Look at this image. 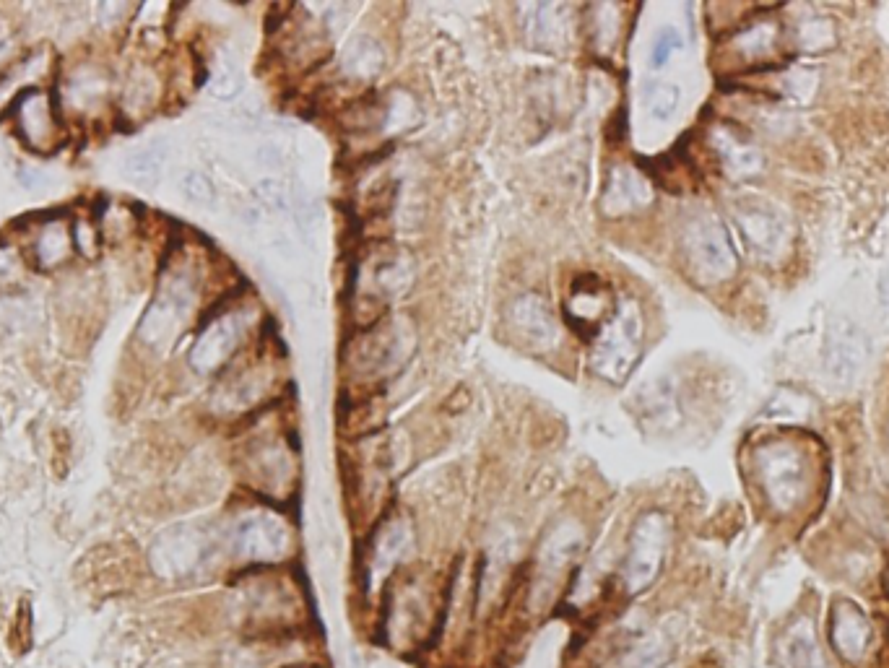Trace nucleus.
Segmentation results:
<instances>
[{
    "label": "nucleus",
    "mask_w": 889,
    "mask_h": 668,
    "mask_svg": "<svg viewBox=\"0 0 889 668\" xmlns=\"http://www.w3.org/2000/svg\"><path fill=\"white\" fill-rule=\"evenodd\" d=\"M567 26H570L567 8H562L559 3L554 6L539 3L536 8H531V16H528V37L541 50H562V45L570 39Z\"/></svg>",
    "instance_id": "obj_18"
},
{
    "label": "nucleus",
    "mask_w": 889,
    "mask_h": 668,
    "mask_svg": "<svg viewBox=\"0 0 889 668\" xmlns=\"http://www.w3.org/2000/svg\"><path fill=\"white\" fill-rule=\"evenodd\" d=\"M679 47H682V37H679L674 29H663V32L658 34L656 45H653V52H650V63L666 65Z\"/></svg>",
    "instance_id": "obj_28"
},
{
    "label": "nucleus",
    "mask_w": 889,
    "mask_h": 668,
    "mask_svg": "<svg viewBox=\"0 0 889 668\" xmlns=\"http://www.w3.org/2000/svg\"><path fill=\"white\" fill-rule=\"evenodd\" d=\"M68 250H71V240H68V232L58 224H52V227L45 229V234L39 237V245H37V253L39 260H42V266L52 268L63 263L68 258Z\"/></svg>",
    "instance_id": "obj_25"
},
{
    "label": "nucleus",
    "mask_w": 889,
    "mask_h": 668,
    "mask_svg": "<svg viewBox=\"0 0 889 668\" xmlns=\"http://www.w3.org/2000/svg\"><path fill=\"white\" fill-rule=\"evenodd\" d=\"M734 221L741 240L754 255L775 260L791 245V224L786 214L762 198H744L734 206Z\"/></svg>",
    "instance_id": "obj_5"
},
{
    "label": "nucleus",
    "mask_w": 889,
    "mask_h": 668,
    "mask_svg": "<svg viewBox=\"0 0 889 668\" xmlns=\"http://www.w3.org/2000/svg\"><path fill=\"white\" fill-rule=\"evenodd\" d=\"M765 414L786 424L809 422L814 414V398L801 393L799 388H780L765 409Z\"/></svg>",
    "instance_id": "obj_20"
},
{
    "label": "nucleus",
    "mask_w": 889,
    "mask_h": 668,
    "mask_svg": "<svg viewBox=\"0 0 889 668\" xmlns=\"http://www.w3.org/2000/svg\"><path fill=\"white\" fill-rule=\"evenodd\" d=\"M780 658L786 668H827L817 637H814L812 622L799 619L788 627L783 645H780Z\"/></svg>",
    "instance_id": "obj_19"
},
{
    "label": "nucleus",
    "mask_w": 889,
    "mask_h": 668,
    "mask_svg": "<svg viewBox=\"0 0 889 668\" xmlns=\"http://www.w3.org/2000/svg\"><path fill=\"white\" fill-rule=\"evenodd\" d=\"M380 63H383V55L372 42H357L346 55L349 71H354L357 76H372V73H377Z\"/></svg>",
    "instance_id": "obj_26"
},
{
    "label": "nucleus",
    "mask_w": 889,
    "mask_h": 668,
    "mask_svg": "<svg viewBox=\"0 0 889 668\" xmlns=\"http://www.w3.org/2000/svg\"><path fill=\"white\" fill-rule=\"evenodd\" d=\"M289 528L271 513H253L234 528V552L250 562H276L289 552Z\"/></svg>",
    "instance_id": "obj_8"
},
{
    "label": "nucleus",
    "mask_w": 889,
    "mask_h": 668,
    "mask_svg": "<svg viewBox=\"0 0 889 668\" xmlns=\"http://www.w3.org/2000/svg\"><path fill=\"white\" fill-rule=\"evenodd\" d=\"M510 323H513L515 333L531 349L544 351L557 344L559 333L552 310L536 294H528V297H520L518 302H513V307H510Z\"/></svg>",
    "instance_id": "obj_15"
},
{
    "label": "nucleus",
    "mask_w": 889,
    "mask_h": 668,
    "mask_svg": "<svg viewBox=\"0 0 889 668\" xmlns=\"http://www.w3.org/2000/svg\"><path fill=\"white\" fill-rule=\"evenodd\" d=\"M190 307H193V286H190L188 279L177 276L164 286L159 297L154 299V305L146 312V318L141 323L143 341L146 344H167V341H172V336H177V331L188 318Z\"/></svg>",
    "instance_id": "obj_9"
},
{
    "label": "nucleus",
    "mask_w": 889,
    "mask_h": 668,
    "mask_svg": "<svg viewBox=\"0 0 889 668\" xmlns=\"http://www.w3.org/2000/svg\"><path fill=\"white\" fill-rule=\"evenodd\" d=\"M640 351H643V312L635 299H624L614 318L606 320L604 328L593 338V370L609 383H624L635 370Z\"/></svg>",
    "instance_id": "obj_1"
},
{
    "label": "nucleus",
    "mask_w": 889,
    "mask_h": 668,
    "mask_svg": "<svg viewBox=\"0 0 889 668\" xmlns=\"http://www.w3.org/2000/svg\"><path fill=\"white\" fill-rule=\"evenodd\" d=\"M645 110L656 120H669L679 107V89L671 84H650L643 91Z\"/></svg>",
    "instance_id": "obj_24"
},
{
    "label": "nucleus",
    "mask_w": 889,
    "mask_h": 668,
    "mask_svg": "<svg viewBox=\"0 0 889 668\" xmlns=\"http://www.w3.org/2000/svg\"><path fill=\"white\" fill-rule=\"evenodd\" d=\"M182 188H185V193H188L190 201H195V203H211V201H214V190H211V182H208L203 175H198V172H193V175L185 177V185H182Z\"/></svg>",
    "instance_id": "obj_29"
},
{
    "label": "nucleus",
    "mask_w": 889,
    "mask_h": 668,
    "mask_svg": "<svg viewBox=\"0 0 889 668\" xmlns=\"http://www.w3.org/2000/svg\"><path fill=\"white\" fill-rule=\"evenodd\" d=\"M713 149L721 159L723 169L736 180L757 177L765 169V156L734 125H721L713 130Z\"/></svg>",
    "instance_id": "obj_14"
},
{
    "label": "nucleus",
    "mask_w": 889,
    "mask_h": 668,
    "mask_svg": "<svg viewBox=\"0 0 889 668\" xmlns=\"http://www.w3.org/2000/svg\"><path fill=\"white\" fill-rule=\"evenodd\" d=\"M682 250L689 263V271L695 273L702 284H718L731 279L739 268L734 242L728 237V229L713 214H700L684 224Z\"/></svg>",
    "instance_id": "obj_3"
},
{
    "label": "nucleus",
    "mask_w": 889,
    "mask_h": 668,
    "mask_svg": "<svg viewBox=\"0 0 889 668\" xmlns=\"http://www.w3.org/2000/svg\"><path fill=\"white\" fill-rule=\"evenodd\" d=\"M606 312H609V289L596 276H583L575 281L570 299H567V320H572L578 331H583L585 325V331L596 338L598 331L604 328Z\"/></svg>",
    "instance_id": "obj_16"
},
{
    "label": "nucleus",
    "mask_w": 889,
    "mask_h": 668,
    "mask_svg": "<svg viewBox=\"0 0 889 668\" xmlns=\"http://www.w3.org/2000/svg\"><path fill=\"white\" fill-rule=\"evenodd\" d=\"M871 640V627L864 609L853 601H835L830 609V643L845 661H861Z\"/></svg>",
    "instance_id": "obj_12"
},
{
    "label": "nucleus",
    "mask_w": 889,
    "mask_h": 668,
    "mask_svg": "<svg viewBox=\"0 0 889 668\" xmlns=\"http://www.w3.org/2000/svg\"><path fill=\"white\" fill-rule=\"evenodd\" d=\"M411 344L414 341H411L409 333L403 331V325L380 323L349 346L346 362L359 375L385 377L390 372L401 370L406 364V357L411 354Z\"/></svg>",
    "instance_id": "obj_6"
},
{
    "label": "nucleus",
    "mask_w": 889,
    "mask_h": 668,
    "mask_svg": "<svg viewBox=\"0 0 889 668\" xmlns=\"http://www.w3.org/2000/svg\"><path fill=\"white\" fill-rule=\"evenodd\" d=\"M242 333H245V318L237 312H229L224 318L214 320L195 341L193 351H190V364L203 375L219 370L221 364L229 362L232 351L240 344Z\"/></svg>",
    "instance_id": "obj_11"
},
{
    "label": "nucleus",
    "mask_w": 889,
    "mask_h": 668,
    "mask_svg": "<svg viewBox=\"0 0 889 668\" xmlns=\"http://www.w3.org/2000/svg\"><path fill=\"white\" fill-rule=\"evenodd\" d=\"M16 273H19V260L13 258V253H8V250H0V284L16 279Z\"/></svg>",
    "instance_id": "obj_30"
},
{
    "label": "nucleus",
    "mask_w": 889,
    "mask_h": 668,
    "mask_svg": "<svg viewBox=\"0 0 889 668\" xmlns=\"http://www.w3.org/2000/svg\"><path fill=\"white\" fill-rule=\"evenodd\" d=\"M869 359V341L851 320L838 318L827 325L825 372L840 385H851Z\"/></svg>",
    "instance_id": "obj_7"
},
{
    "label": "nucleus",
    "mask_w": 889,
    "mask_h": 668,
    "mask_svg": "<svg viewBox=\"0 0 889 668\" xmlns=\"http://www.w3.org/2000/svg\"><path fill=\"white\" fill-rule=\"evenodd\" d=\"M754 466L760 474L767 500L780 513H791L809 492V466L793 442L770 440L754 450Z\"/></svg>",
    "instance_id": "obj_2"
},
{
    "label": "nucleus",
    "mask_w": 889,
    "mask_h": 668,
    "mask_svg": "<svg viewBox=\"0 0 889 668\" xmlns=\"http://www.w3.org/2000/svg\"><path fill=\"white\" fill-rule=\"evenodd\" d=\"M669 520L661 513H648L637 520L630 536V552L624 562V585L627 593H643L653 580L666 559L669 549Z\"/></svg>",
    "instance_id": "obj_4"
},
{
    "label": "nucleus",
    "mask_w": 889,
    "mask_h": 668,
    "mask_svg": "<svg viewBox=\"0 0 889 668\" xmlns=\"http://www.w3.org/2000/svg\"><path fill=\"white\" fill-rule=\"evenodd\" d=\"M206 549V536L198 528H172L151 549V565L164 578H180L201 565Z\"/></svg>",
    "instance_id": "obj_10"
},
{
    "label": "nucleus",
    "mask_w": 889,
    "mask_h": 668,
    "mask_svg": "<svg viewBox=\"0 0 889 668\" xmlns=\"http://www.w3.org/2000/svg\"><path fill=\"white\" fill-rule=\"evenodd\" d=\"M653 201V188L645 180L643 172L632 167H614L604 188V211L609 216H624L640 211Z\"/></svg>",
    "instance_id": "obj_17"
},
{
    "label": "nucleus",
    "mask_w": 889,
    "mask_h": 668,
    "mask_svg": "<svg viewBox=\"0 0 889 668\" xmlns=\"http://www.w3.org/2000/svg\"><path fill=\"white\" fill-rule=\"evenodd\" d=\"M164 154L154 146L149 149H141L128 159V175L130 180L136 182L138 188H154L159 182V172H162Z\"/></svg>",
    "instance_id": "obj_21"
},
{
    "label": "nucleus",
    "mask_w": 889,
    "mask_h": 668,
    "mask_svg": "<svg viewBox=\"0 0 889 668\" xmlns=\"http://www.w3.org/2000/svg\"><path fill=\"white\" fill-rule=\"evenodd\" d=\"M19 107V130L24 141L39 151H50L58 143V123H55V110L47 91L26 89L16 99Z\"/></svg>",
    "instance_id": "obj_13"
},
{
    "label": "nucleus",
    "mask_w": 889,
    "mask_h": 668,
    "mask_svg": "<svg viewBox=\"0 0 889 668\" xmlns=\"http://www.w3.org/2000/svg\"><path fill=\"white\" fill-rule=\"evenodd\" d=\"M775 45V26L773 24H754L749 26L747 32H741L736 37V50L741 55H747L749 60L765 58L767 52L773 50Z\"/></svg>",
    "instance_id": "obj_23"
},
{
    "label": "nucleus",
    "mask_w": 889,
    "mask_h": 668,
    "mask_svg": "<svg viewBox=\"0 0 889 668\" xmlns=\"http://www.w3.org/2000/svg\"><path fill=\"white\" fill-rule=\"evenodd\" d=\"M409 528L403 526V523H393L388 531L380 536L377 541V557H375V570H388L403 552H406V546H409Z\"/></svg>",
    "instance_id": "obj_22"
},
{
    "label": "nucleus",
    "mask_w": 889,
    "mask_h": 668,
    "mask_svg": "<svg viewBox=\"0 0 889 668\" xmlns=\"http://www.w3.org/2000/svg\"><path fill=\"white\" fill-rule=\"evenodd\" d=\"M801 50H825L832 45V24L830 21H812V24L799 26Z\"/></svg>",
    "instance_id": "obj_27"
}]
</instances>
